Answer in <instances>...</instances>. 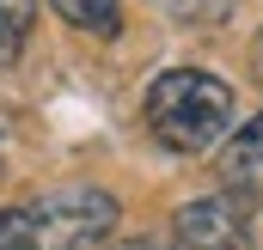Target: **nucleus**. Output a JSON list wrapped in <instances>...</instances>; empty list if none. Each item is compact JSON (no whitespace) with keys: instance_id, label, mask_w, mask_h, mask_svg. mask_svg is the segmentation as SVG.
Segmentation results:
<instances>
[{"instance_id":"obj_1","label":"nucleus","mask_w":263,"mask_h":250,"mask_svg":"<svg viewBox=\"0 0 263 250\" xmlns=\"http://www.w3.org/2000/svg\"><path fill=\"white\" fill-rule=\"evenodd\" d=\"M141 116H147V134H153L165 153L196 159V153H214V147L233 134L239 98H233L227 79H214V73H202V67H172V73H159V79L147 86Z\"/></svg>"},{"instance_id":"obj_5","label":"nucleus","mask_w":263,"mask_h":250,"mask_svg":"<svg viewBox=\"0 0 263 250\" xmlns=\"http://www.w3.org/2000/svg\"><path fill=\"white\" fill-rule=\"evenodd\" d=\"M73 31H92V37H117L123 31V0H49Z\"/></svg>"},{"instance_id":"obj_6","label":"nucleus","mask_w":263,"mask_h":250,"mask_svg":"<svg viewBox=\"0 0 263 250\" xmlns=\"http://www.w3.org/2000/svg\"><path fill=\"white\" fill-rule=\"evenodd\" d=\"M31 25H37V0H0V67L18 61Z\"/></svg>"},{"instance_id":"obj_2","label":"nucleus","mask_w":263,"mask_h":250,"mask_svg":"<svg viewBox=\"0 0 263 250\" xmlns=\"http://www.w3.org/2000/svg\"><path fill=\"white\" fill-rule=\"evenodd\" d=\"M117 232V201L92 183L49 189L25 207H0V250H98Z\"/></svg>"},{"instance_id":"obj_3","label":"nucleus","mask_w":263,"mask_h":250,"mask_svg":"<svg viewBox=\"0 0 263 250\" xmlns=\"http://www.w3.org/2000/svg\"><path fill=\"white\" fill-rule=\"evenodd\" d=\"M178 250H251V220L239 195H202L172 220Z\"/></svg>"},{"instance_id":"obj_9","label":"nucleus","mask_w":263,"mask_h":250,"mask_svg":"<svg viewBox=\"0 0 263 250\" xmlns=\"http://www.w3.org/2000/svg\"><path fill=\"white\" fill-rule=\"evenodd\" d=\"M251 67H257V79H263V31H257V43H251Z\"/></svg>"},{"instance_id":"obj_7","label":"nucleus","mask_w":263,"mask_h":250,"mask_svg":"<svg viewBox=\"0 0 263 250\" xmlns=\"http://www.w3.org/2000/svg\"><path fill=\"white\" fill-rule=\"evenodd\" d=\"M147 6L172 25H227L239 0H147Z\"/></svg>"},{"instance_id":"obj_4","label":"nucleus","mask_w":263,"mask_h":250,"mask_svg":"<svg viewBox=\"0 0 263 250\" xmlns=\"http://www.w3.org/2000/svg\"><path fill=\"white\" fill-rule=\"evenodd\" d=\"M220 183L239 201H263V116L220 140Z\"/></svg>"},{"instance_id":"obj_8","label":"nucleus","mask_w":263,"mask_h":250,"mask_svg":"<svg viewBox=\"0 0 263 250\" xmlns=\"http://www.w3.org/2000/svg\"><path fill=\"white\" fill-rule=\"evenodd\" d=\"M110 250H178V244H165V238H123V244H110Z\"/></svg>"}]
</instances>
